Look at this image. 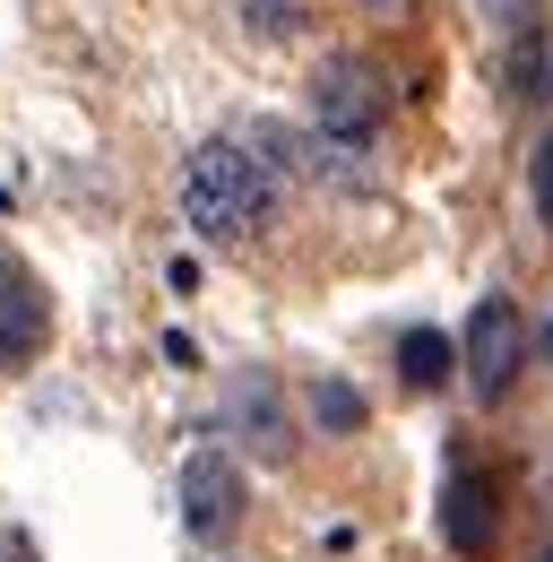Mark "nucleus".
Listing matches in <instances>:
<instances>
[{"label": "nucleus", "instance_id": "f257e3e1", "mask_svg": "<svg viewBox=\"0 0 553 562\" xmlns=\"http://www.w3.org/2000/svg\"><path fill=\"white\" fill-rule=\"evenodd\" d=\"M294 209V156H285V131L269 122H242V131H216V139L191 147L182 165V225L216 243V251H251L269 243Z\"/></svg>", "mask_w": 553, "mask_h": 562}, {"label": "nucleus", "instance_id": "f03ea898", "mask_svg": "<svg viewBox=\"0 0 553 562\" xmlns=\"http://www.w3.org/2000/svg\"><path fill=\"white\" fill-rule=\"evenodd\" d=\"M303 104H312V165L346 191H372L381 147H390V78H381V61L372 53H329L303 87Z\"/></svg>", "mask_w": 553, "mask_h": 562}, {"label": "nucleus", "instance_id": "7ed1b4c3", "mask_svg": "<svg viewBox=\"0 0 553 562\" xmlns=\"http://www.w3.org/2000/svg\"><path fill=\"white\" fill-rule=\"evenodd\" d=\"M459 363H467V390H476L484 407H501V398L519 390V363H528V321H519V303H510V294H484L476 312H467Z\"/></svg>", "mask_w": 553, "mask_h": 562}, {"label": "nucleus", "instance_id": "20e7f679", "mask_svg": "<svg viewBox=\"0 0 553 562\" xmlns=\"http://www.w3.org/2000/svg\"><path fill=\"white\" fill-rule=\"evenodd\" d=\"M44 347H53V294L18 251H0V381L26 372Z\"/></svg>", "mask_w": 553, "mask_h": 562}, {"label": "nucleus", "instance_id": "39448f33", "mask_svg": "<svg viewBox=\"0 0 553 562\" xmlns=\"http://www.w3.org/2000/svg\"><path fill=\"white\" fill-rule=\"evenodd\" d=\"M441 537L459 546V554H493L501 546V493L484 468H459L450 493H441Z\"/></svg>", "mask_w": 553, "mask_h": 562}, {"label": "nucleus", "instance_id": "423d86ee", "mask_svg": "<svg viewBox=\"0 0 553 562\" xmlns=\"http://www.w3.org/2000/svg\"><path fill=\"white\" fill-rule=\"evenodd\" d=\"M234 510H242V476H234V459L200 450V459L182 468V528H191V537H225Z\"/></svg>", "mask_w": 553, "mask_h": 562}, {"label": "nucleus", "instance_id": "0eeeda50", "mask_svg": "<svg viewBox=\"0 0 553 562\" xmlns=\"http://www.w3.org/2000/svg\"><path fill=\"white\" fill-rule=\"evenodd\" d=\"M225 18H234L251 44H294V35H312L320 0H225Z\"/></svg>", "mask_w": 553, "mask_h": 562}, {"label": "nucleus", "instance_id": "6e6552de", "mask_svg": "<svg viewBox=\"0 0 553 562\" xmlns=\"http://www.w3.org/2000/svg\"><path fill=\"white\" fill-rule=\"evenodd\" d=\"M450 363H459V347H450L441 329H407V338H398V372H407V390H441Z\"/></svg>", "mask_w": 553, "mask_h": 562}, {"label": "nucleus", "instance_id": "1a4fd4ad", "mask_svg": "<svg viewBox=\"0 0 553 562\" xmlns=\"http://www.w3.org/2000/svg\"><path fill=\"white\" fill-rule=\"evenodd\" d=\"M510 78H519V95H528V104H553V18L528 26V44H519Z\"/></svg>", "mask_w": 553, "mask_h": 562}, {"label": "nucleus", "instance_id": "9d476101", "mask_svg": "<svg viewBox=\"0 0 553 562\" xmlns=\"http://www.w3.org/2000/svg\"><path fill=\"white\" fill-rule=\"evenodd\" d=\"M528 200H537V225L553 243V131H537V147H528Z\"/></svg>", "mask_w": 553, "mask_h": 562}, {"label": "nucleus", "instance_id": "9b49d317", "mask_svg": "<svg viewBox=\"0 0 553 562\" xmlns=\"http://www.w3.org/2000/svg\"><path fill=\"white\" fill-rule=\"evenodd\" d=\"M312 424H329V432H354V424H363V398H354L346 381H320V390H312Z\"/></svg>", "mask_w": 553, "mask_h": 562}, {"label": "nucleus", "instance_id": "f8f14e48", "mask_svg": "<svg viewBox=\"0 0 553 562\" xmlns=\"http://www.w3.org/2000/svg\"><path fill=\"white\" fill-rule=\"evenodd\" d=\"M0 562H44V554H35V537H18V528H0Z\"/></svg>", "mask_w": 553, "mask_h": 562}, {"label": "nucleus", "instance_id": "ddd939ff", "mask_svg": "<svg viewBox=\"0 0 553 562\" xmlns=\"http://www.w3.org/2000/svg\"><path fill=\"white\" fill-rule=\"evenodd\" d=\"M354 9H363V18H381V26H390V18H415V0H354Z\"/></svg>", "mask_w": 553, "mask_h": 562}, {"label": "nucleus", "instance_id": "4468645a", "mask_svg": "<svg viewBox=\"0 0 553 562\" xmlns=\"http://www.w3.org/2000/svg\"><path fill=\"white\" fill-rule=\"evenodd\" d=\"M545 363H553V321H545Z\"/></svg>", "mask_w": 553, "mask_h": 562}, {"label": "nucleus", "instance_id": "2eb2a0df", "mask_svg": "<svg viewBox=\"0 0 553 562\" xmlns=\"http://www.w3.org/2000/svg\"><path fill=\"white\" fill-rule=\"evenodd\" d=\"M537 562H553V546H545V554H537Z\"/></svg>", "mask_w": 553, "mask_h": 562}]
</instances>
